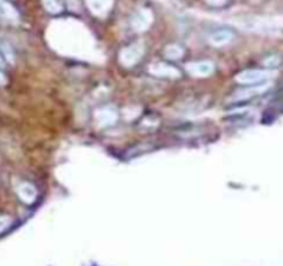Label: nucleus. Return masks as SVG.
<instances>
[{"label": "nucleus", "instance_id": "obj_1", "mask_svg": "<svg viewBox=\"0 0 283 266\" xmlns=\"http://www.w3.org/2000/svg\"><path fill=\"white\" fill-rule=\"evenodd\" d=\"M142 54H144V45H142V42H137V43H133L130 46L125 47L120 51L119 58H120V62L125 66H133L140 61Z\"/></svg>", "mask_w": 283, "mask_h": 266}, {"label": "nucleus", "instance_id": "obj_2", "mask_svg": "<svg viewBox=\"0 0 283 266\" xmlns=\"http://www.w3.org/2000/svg\"><path fill=\"white\" fill-rule=\"evenodd\" d=\"M271 71H263V70H248L236 75V81L243 85H257L264 81H267L272 77Z\"/></svg>", "mask_w": 283, "mask_h": 266}, {"label": "nucleus", "instance_id": "obj_3", "mask_svg": "<svg viewBox=\"0 0 283 266\" xmlns=\"http://www.w3.org/2000/svg\"><path fill=\"white\" fill-rule=\"evenodd\" d=\"M148 71L152 75L159 78H180L181 77V72L178 71L176 66L166 64V62H155L151 64Z\"/></svg>", "mask_w": 283, "mask_h": 266}, {"label": "nucleus", "instance_id": "obj_4", "mask_svg": "<svg viewBox=\"0 0 283 266\" xmlns=\"http://www.w3.org/2000/svg\"><path fill=\"white\" fill-rule=\"evenodd\" d=\"M152 21H153V16L151 11L148 9H141L132 17V26L137 32H144L151 26Z\"/></svg>", "mask_w": 283, "mask_h": 266}, {"label": "nucleus", "instance_id": "obj_5", "mask_svg": "<svg viewBox=\"0 0 283 266\" xmlns=\"http://www.w3.org/2000/svg\"><path fill=\"white\" fill-rule=\"evenodd\" d=\"M185 68L192 77L206 78L212 75L214 71V64L212 61H193L188 62Z\"/></svg>", "mask_w": 283, "mask_h": 266}, {"label": "nucleus", "instance_id": "obj_6", "mask_svg": "<svg viewBox=\"0 0 283 266\" xmlns=\"http://www.w3.org/2000/svg\"><path fill=\"white\" fill-rule=\"evenodd\" d=\"M17 194L21 201H24L25 204H32V203H35L36 197H37V191H36L33 184L22 182L17 186Z\"/></svg>", "mask_w": 283, "mask_h": 266}, {"label": "nucleus", "instance_id": "obj_7", "mask_svg": "<svg viewBox=\"0 0 283 266\" xmlns=\"http://www.w3.org/2000/svg\"><path fill=\"white\" fill-rule=\"evenodd\" d=\"M268 85H257V86L246 87V89H240L238 92H235L231 96V102H240V100H246V98L253 97L257 94H261L267 90Z\"/></svg>", "mask_w": 283, "mask_h": 266}, {"label": "nucleus", "instance_id": "obj_8", "mask_svg": "<svg viewBox=\"0 0 283 266\" xmlns=\"http://www.w3.org/2000/svg\"><path fill=\"white\" fill-rule=\"evenodd\" d=\"M90 11L97 17H105L112 9L113 0H86Z\"/></svg>", "mask_w": 283, "mask_h": 266}, {"label": "nucleus", "instance_id": "obj_9", "mask_svg": "<svg viewBox=\"0 0 283 266\" xmlns=\"http://www.w3.org/2000/svg\"><path fill=\"white\" fill-rule=\"evenodd\" d=\"M96 119L100 126H111L116 122L117 113L112 107L100 108L96 113Z\"/></svg>", "mask_w": 283, "mask_h": 266}, {"label": "nucleus", "instance_id": "obj_10", "mask_svg": "<svg viewBox=\"0 0 283 266\" xmlns=\"http://www.w3.org/2000/svg\"><path fill=\"white\" fill-rule=\"evenodd\" d=\"M232 32L228 31V29H220V31L213 32L210 38H209V42L212 43L213 46L216 47H221L228 45L229 42L232 41Z\"/></svg>", "mask_w": 283, "mask_h": 266}, {"label": "nucleus", "instance_id": "obj_11", "mask_svg": "<svg viewBox=\"0 0 283 266\" xmlns=\"http://www.w3.org/2000/svg\"><path fill=\"white\" fill-rule=\"evenodd\" d=\"M0 17L6 18V20L17 21L18 20V13L10 3H7L6 0H0Z\"/></svg>", "mask_w": 283, "mask_h": 266}, {"label": "nucleus", "instance_id": "obj_12", "mask_svg": "<svg viewBox=\"0 0 283 266\" xmlns=\"http://www.w3.org/2000/svg\"><path fill=\"white\" fill-rule=\"evenodd\" d=\"M165 54H166L167 58H170V60H180L182 57V54H184V50H182V47H180L178 45H170V46L166 47Z\"/></svg>", "mask_w": 283, "mask_h": 266}, {"label": "nucleus", "instance_id": "obj_13", "mask_svg": "<svg viewBox=\"0 0 283 266\" xmlns=\"http://www.w3.org/2000/svg\"><path fill=\"white\" fill-rule=\"evenodd\" d=\"M45 9L51 14H58L62 11V3L61 0H43Z\"/></svg>", "mask_w": 283, "mask_h": 266}, {"label": "nucleus", "instance_id": "obj_14", "mask_svg": "<svg viewBox=\"0 0 283 266\" xmlns=\"http://www.w3.org/2000/svg\"><path fill=\"white\" fill-rule=\"evenodd\" d=\"M11 223V219L9 216H0V231H3L7 229Z\"/></svg>", "mask_w": 283, "mask_h": 266}, {"label": "nucleus", "instance_id": "obj_15", "mask_svg": "<svg viewBox=\"0 0 283 266\" xmlns=\"http://www.w3.org/2000/svg\"><path fill=\"white\" fill-rule=\"evenodd\" d=\"M206 2L212 6H223L224 3H227V0H206Z\"/></svg>", "mask_w": 283, "mask_h": 266}, {"label": "nucleus", "instance_id": "obj_16", "mask_svg": "<svg viewBox=\"0 0 283 266\" xmlns=\"http://www.w3.org/2000/svg\"><path fill=\"white\" fill-rule=\"evenodd\" d=\"M6 83V77L3 72H0V85H5Z\"/></svg>", "mask_w": 283, "mask_h": 266}, {"label": "nucleus", "instance_id": "obj_17", "mask_svg": "<svg viewBox=\"0 0 283 266\" xmlns=\"http://www.w3.org/2000/svg\"><path fill=\"white\" fill-rule=\"evenodd\" d=\"M0 66H3V58H2V56H0Z\"/></svg>", "mask_w": 283, "mask_h": 266}]
</instances>
